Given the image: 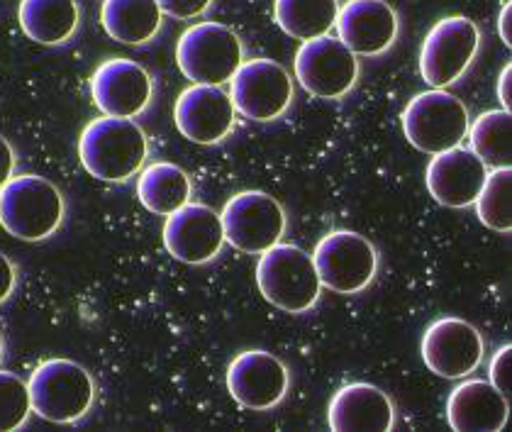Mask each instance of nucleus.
Listing matches in <instances>:
<instances>
[{
    "label": "nucleus",
    "mask_w": 512,
    "mask_h": 432,
    "mask_svg": "<svg viewBox=\"0 0 512 432\" xmlns=\"http://www.w3.org/2000/svg\"><path fill=\"white\" fill-rule=\"evenodd\" d=\"M147 135L130 118H96L83 127L79 159L91 176L108 184H122L142 171L147 162Z\"/></svg>",
    "instance_id": "f257e3e1"
},
{
    "label": "nucleus",
    "mask_w": 512,
    "mask_h": 432,
    "mask_svg": "<svg viewBox=\"0 0 512 432\" xmlns=\"http://www.w3.org/2000/svg\"><path fill=\"white\" fill-rule=\"evenodd\" d=\"M64 213V196L44 176H10L0 188V225L22 242L52 237L61 227Z\"/></svg>",
    "instance_id": "f03ea898"
},
{
    "label": "nucleus",
    "mask_w": 512,
    "mask_h": 432,
    "mask_svg": "<svg viewBox=\"0 0 512 432\" xmlns=\"http://www.w3.org/2000/svg\"><path fill=\"white\" fill-rule=\"evenodd\" d=\"M256 286L271 306L293 315L313 308L322 288L313 257L296 245L281 242L261 252L256 264Z\"/></svg>",
    "instance_id": "7ed1b4c3"
},
{
    "label": "nucleus",
    "mask_w": 512,
    "mask_h": 432,
    "mask_svg": "<svg viewBox=\"0 0 512 432\" xmlns=\"http://www.w3.org/2000/svg\"><path fill=\"white\" fill-rule=\"evenodd\" d=\"M30 406L49 423H76L91 411L96 386L91 374L71 359H47L27 381Z\"/></svg>",
    "instance_id": "20e7f679"
},
{
    "label": "nucleus",
    "mask_w": 512,
    "mask_h": 432,
    "mask_svg": "<svg viewBox=\"0 0 512 432\" xmlns=\"http://www.w3.org/2000/svg\"><path fill=\"white\" fill-rule=\"evenodd\" d=\"M405 140L425 154L461 147L469 135V110L444 88L417 93L400 115Z\"/></svg>",
    "instance_id": "39448f33"
},
{
    "label": "nucleus",
    "mask_w": 512,
    "mask_h": 432,
    "mask_svg": "<svg viewBox=\"0 0 512 432\" xmlns=\"http://www.w3.org/2000/svg\"><path fill=\"white\" fill-rule=\"evenodd\" d=\"M244 62L242 40L232 27L220 22L191 25L176 44V64L191 83L222 86Z\"/></svg>",
    "instance_id": "423d86ee"
},
{
    "label": "nucleus",
    "mask_w": 512,
    "mask_h": 432,
    "mask_svg": "<svg viewBox=\"0 0 512 432\" xmlns=\"http://www.w3.org/2000/svg\"><path fill=\"white\" fill-rule=\"evenodd\" d=\"M481 47L476 22L452 15L434 22L420 47V74L430 88H447L469 71Z\"/></svg>",
    "instance_id": "0eeeda50"
},
{
    "label": "nucleus",
    "mask_w": 512,
    "mask_h": 432,
    "mask_svg": "<svg viewBox=\"0 0 512 432\" xmlns=\"http://www.w3.org/2000/svg\"><path fill=\"white\" fill-rule=\"evenodd\" d=\"M313 264L322 286L342 296H352L374 281L378 252L364 235L335 230L317 242Z\"/></svg>",
    "instance_id": "6e6552de"
},
{
    "label": "nucleus",
    "mask_w": 512,
    "mask_h": 432,
    "mask_svg": "<svg viewBox=\"0 0 512 432\" xmlns=\"http://www.w3.org/2000/svg\"><path fill=\"white\" fill-rule=\"evenodd\" d=\"M230 98L242 118L271 123L293 103V79L274 59H247L230 79Z\"/></svg>",
    "instance_id": "1a4fd4ad"
},
{
    "label": "nucleus",
    "mask_w": 512,
    "mask_h": 432,
    "mask_svg": "<svg viewBox=\"0 0 512 432\" xmlns=\"http://www.w3.org/2000/svg\"><path fill=\"white\" fill-rule=\"evenodd\" d=\"M225 242L244 254H261L286 232V213L274 196L264 191H242L225 203L220 213Z\"/></svg>",
    "instance_id": "9d476101"
},
{
    "label": "nucleus",
    "mask_w": 512,
    "mask_h": 432,
    "mask_svg": "<svg viewBox=\"0 0 512 432\" xmlns=\"http://www.w3.org/2000/svg\"><path fill=\"white\" fill-rule=\"evenodd\" d=\"M293 69H296L298 83L310 96L327 98V101L347 96L359 79L356 54L330 35L300 44Z\"/></svg>",
    "instance_id": "9b49d317"
},
{
    "label": "nucleus",
    "mask_w": 512,
    "mask_h": 432,
    "mask_svg": "<svg viewBox=\"0 0 512 432\" xmlns=\"http://www.w3.org/2000/svg\"><path fill=\"white\" fill-rule=\"evenodd\" d=\"M483 337L461 318H439L425 330L420 354L425 367L442 379H464L483 362Z\"/></svg>",
    "instance_id": "f8f14e48"
},
{
    "label": "nucleus",
    "mask_w": 512,
    "mask_h": 432,
    "mask_svg": "<svg viewBox=\"0 0 512 432\" xmlns=\"http://www.w3.org/2000/svg\"><path fill=\"white\" fill-rule=\"evenodd\" d=\"M166 252L183 264H208L220 254L225 245L220 213L205 203H191L166 215L164 230H161Z\"/></svg>",
    "instance_id": "ddd939ff"
},
{
    "label": "nucleus",
    "mask_w": 512,
    "mask_h": 432,
    "mask_svg": "<svg viewBox=\"0 0 512 432\" xmlns=\"http://www.w3.org/2000/svg\"><path fill=\"white\" fill-rule=\"evenodd\" d=\"M291 386L286 364L264 350L239 352L227 367V391L247 411L278 406Z\"/></svg>",
    "instance_id": "4468645a"
},
{
    "label": "nucleus",
    "mask_w": 512,
    "mask_h": 432,
    "mask_svg": "<svg viewBox=\"0 0 512 432\" xmlns=\"http://www.w3.org/2000/svg\"><path fill=\"white\" fill-rule=\"evenodd\" d=\"M152 93V76L132 59H105L91 76L93 103L110 118H137L147 110Z\"/></svg>",
    "instance_id": "2eb2a0df"
},
{
    "label": "nucleus",
    "mask_w": 512,
    "mask_h": 432,
    "mask_svg": "<svg viewBox=\"0 0 512 432\" xmlns=\"http://www.w3.org/2000/svg\"><path fill=\"white\" fill-rule=\"evenodd\" d=\"M235 113L225 88L193 83L176 98L174 123L186 140L210 147L230 135L235 127Z\"/></svg>",
    "instance_id": "dca6fc26"
},
{
    "label": "nucleus",
    "mask_w": 512,
    "mask_h": 432,
    "mask_svg": "<svg viewBox=\"0 0 512 432\" xmlns=\"http://www.w3.org/2000/svg\"><path fill=\"white\" fill-rule=\"evenodd\" d=\"M337 40L356 57H378L398 40L400 20L386 0H347L335 20Z\"/></svg>",
    "instance_id": "f3484780"
},
{
    "label": "nucleus",
    "mask_w": 512,
    "mask_h": 432,
    "mask_svg": "<svg viewBox=\"0 0 512 432\" xmlns=\"http://www.w3.org/2000/svg\"><path fill=\"white\" fill-rule=\"evenodd\" d=\"M486 176L488 166L471 149L464 147H452L447 152L432 154L425 171L427 191L444 208L473 206Z\"/></svg>",
    "instance_id": "a211bd4d"
},
{
    "label": "nucleus",
    "mask_w": 512,
    "mask_h": 432,
    "mask_svg": "<svg viewBox=\"0 0 512 432\" xmlns=\"http://www.w3.org/2000/svg\"><path fill=\"white\" fill-rule=\"evenodd\" d=\"M508 418L510 401L491 381H461L447 398L449 428L456 432H500Z\"/></svg>",
    "instance_id": "6ab92c4d"
},
{
    "label": "nucleus",
    "mask_w": 512,
    "mask_h": 432,
    "mask_svg": "<svg viewBox=\"0 0 512 432\" xmlns=\"http://www.w3.org/2000/svg\"><path fill=\"white\" fill-rule=\"evenodd\" d=\"M327 423L332 430H376L386 432L395 425V406L386 391L374 384H347L332 396L327 406Z\"/></svg>",
    "instance_id": "aec40b11"
},
{
    "label": "nucleus",
    "mask_w": 512,
    "mask_h": 432,
    "mask_svg": "<svg viewBox=\"0 0 512 432\" xmlns=\"http://www.w3.org/2000/svg\"><path fill=\"white\" fill-rule=\"evenodd\" d=\"M18 20L32 42L57 47L79 30L81 10L76 0H20Z\"/></svg>",
    "instance_id": "412c9836"
},
{
    "label": "nucleus",
    "mask_w": 512,
    "mask_h": 432,
    "mask_svg": "<svg viewBox=\"0 0 512 432\" xmlns=\"http://www.w3.org/2000/svg\"><path fill=\"white\" fill-rule=\"evenodd\" d=\"M164 13L157 0H103L100 25L110 40L120 44H147L161 30Z\"/></svg>",
    "instance_id": "4be33fe9"
},
{
    "label": "nucleus",
    "mask_w": 512,
    "mask_h": 432,
    "mask_svg": "<svg viewBox=\"0 0 512 432\" xmlns=\"http://www.w3.org/2000/svg\"><path fill=\"white\" fill-rule=\"evenodd\" d=\"M191 179L181 166L157 162L144 166L137 179V198L149 213L171 215L191 201Z\"/></svg>",
    "instance_id": "5701e85b"
},
{
    "label": "nucleus",
    "mask_w": 512,
    "mask_h": 432,
    "mask_svg": "<svg viewBox=\"0 0 512 432\" xmlns=\"http://www.w3.org/2000/svg\"><path fill=\"white\" fill-rule=\"evenodd\" d=\"M339 5V0H274V20L293 40H315L330 35Z\"/></svg>",
    "instance_id": "b1692460"
},
{
    "label": "nucleus",
    "mask_w": 512,
    "mask_h": 432,
    "mask_svg": "<svg viewBox=\"0 0 512 432\" xmlns=\"http://www.w3.org/2000/svg\"><path fill=\"white\" fill-rule=\"evenodd\" d=\"M512 118L508 110H488L469 125L471 152L481 159L488 169H508L512 159L510 149Z\"/></svg>",
    "instance_id": "393cba45"
},
{
    "label": "nucleus",
    "mask_w": 512,
    "mask_h": 432,
    "mask_svg": "<svg viewBox=\"0 0 512 432\" xmlns=\"http://www.w3.org/2000/svg\"><path fill=\"white\" fill-rule=\"evenodd\" d=\"M510 188H512V171L508 169H491L486 181H483L481 193L476 196L473 206L483 225L495 232L510 235L512 230V206H510Z\"/></svg>",
    "instance_id": "a878e982"
},
{
    "label": "nucleus",
    "mask_w": 512,
    "mask_h": 432,
    "mask_svg": "<svg viewBox=\"0 0 512 432\" xmlns=\"http://www.w3.org/2000/svg\"><path fill=\"white\" fill-rule=\"evenodd\" d=\"M30 411V391L25 381L13 371H0V432L20 430Z\"/></svg>",
    "instance_id": "bb28decb"
},
{
    "label": "nucleus",
    "mask_w": 512,
    "mask_h": 432,
    "mask_svg": "<svg viewBox=\"0 0 512 432\" xmlns=\"http://www.w3.org/2000/svg\"><path fill=\"white\" fill-rule=\"evenodd\" d=\"M510 359H512V347L508 342V345H503L498 352H495V357L491 359V371H488L491 384L503 393L508 401H510Z\"/></svg>",
    "instance_id": "cd10ccee"
},
{
    "label": "nucleus",
    "mask_w": 512,
    "mask_h": 432,
    "mask_svg": "<svg viewBox=\"0 0 512 432\" xmlns=\"http://www.w3.org/2000/svg\"><path fill=\"white\" fill-rule=\"evenodd\" d=\"M210 3L213 0H157L161 13L171 15L176 20L200 18L210 8Z\"/></svg>",
    "instance_id": "c85d7f7f"
},
{
    "label": "nucleus",
    "mask_w": 512,
    "mask_h": 432,
    "mask_svg": "<svg viewBox=\"0 0 512 432\" xmlns=\"http://www.w3.org/2000/svg\"><path fill=\"white\" fill-rule=\"evenodd\" d=\"M15 281H18V276H15L13 262L0 252V303L8 301L10 293L15 291Z\"/></svg>",
    "instance_id": "c756f323"
},
{
    "label": "nucleus",
    "mask_w": 512,
    "mask_h": 432,
    "mask_svg": "<svg viewBox=\"0 0 512 432\" xmlns=\"http://www.w3.org/2000/svg\"><path fill=\"white\" fill-rule=\"evenodd\" d=\"M13 171H15L13 147H10V142L0 135V188H3L5 181L13 176Z\"/></svg>",
    "instance_id": "7c9ffc66"
},
{
    "label": "nucleus",
    "mask_w": 512,
    "mask_h": 432,
    "mask_svg": "<svg viewBox=\"0 0 512 432\" xmlns=\"http://www.w3.org/2000/svg\"><path fill=\"white\" fill-rule=\"evenodd\" d=\"M510 79H512V66H503V71H500L498 76V101L503 105V110H508L510 113Z\"/></svg>",
    "instance_id": "2f4dec72"
},
{
    "label": "nucleus",
    "mask_w": 512,
    "mask_h": 432,
    "mask_svg": "<svg viewBox=\"0 0 512 432\" xmlns=\"http://www.w3.org/2000/svg\"><path fill=\"white\" fill-rule=\"evenodd\" d=\"M510 15H512V3H508L500 8L498 15V32H500V40H503L508 47H512V35H510Z\"/></svg>",
    "instance_id": "473e14b6"
},
{
    "label": "nucleus",
    "mask_w": 512,
    "mask_h": 432,
    "mask_svg": "<svg viewBox=\"0 0 512 432\" xmlns=\"http://www.w3.org/2000/svg\"><path fill=\"white\" fill-rule=\"evenodd\" d=\"M0 357H3V337H0Z\"/></svg>",
    "instance_id": "72a5a7b5"
}]
</instances>
